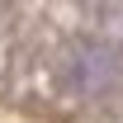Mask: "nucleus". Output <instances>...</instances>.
I'll use <instances>...</instances> for the list:
<instances>
[{
  "label": "nucleus",
  "mask_w": 123,
  "mask_h": 123,
  "mask_svg": "<svg viewBox=\"0 0 123 123\" xmlns=\"http://www.w3.org/2000/svg\"><path fill=\"white\" fill-rule=\"evenodd\" d=\"M80 85V90H99V85H109L114 80V57H109L104 47H90L85 57L76 62V76H71Z\"/></svg>",
  "instance_id": "obj_1"
}]
</instances>
